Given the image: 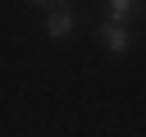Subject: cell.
<instances>
[{"mask_svg":"<svg viewBox=\"0 0 146 137\" xmlns=\"http://www.w3.org/2000/svg\"><path fill=\"white\" fill-rule=\"evenodd\" d=\"M100 46L110 50V55H128V27H119V23H100Z\"/></svg>","mask_w":146,"mask_h":137,"instance_id":"1","label":"cell"},{"mask_svg":"<svg viewBox=\"0 0 146 137\" xmlns=\"http://www.w3.org/2000/svg\"><path fill=\"white\" fill-rule=\"evenodd\" d=\"M46 32H50V37H68V32H73V14H68V9H50Z\"/></svg>","mask_w":146,"mask_h":137,"instance_id":"2","label":"cell"},{"mask_svg":"<svg viewBox=\"0 0 146 137\" xmlns=\"http://www.w3.org/2000/svg\"><path fill=\"white\" fill-rule=\"evenodd\" d=\"M132 5H137V0H105L110 23H119V27H123V23H128V14H132Z\"/></svg>","mask_w":146,"mask_h":137,"instance_id":"3","label":"cell"},{"mask_svg":"<svg viewBox=\"0 0 146 137\" xmlns=\"http://www.w3.org/2000/svg\"><path fill=\"white\" fill-rule=\"evenodd\" d=\"M36 5H41V0H36Z\"/></svg>","mask_w":146,"mask_h":137,"instance_id":"4","label":"cell"}]
</instances>
